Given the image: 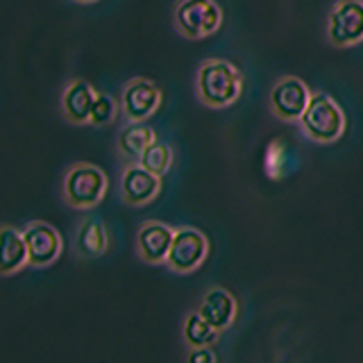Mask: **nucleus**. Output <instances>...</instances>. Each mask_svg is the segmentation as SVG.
<instances>
[{
  "label": "nucleus",
  "instance_id": "obj_1",
  "mask_svg": "<svg viewBox=\"0 0 363 363\" xmlns=\"http://www.w3.org/2000/svg\"><path fill=\"white\" fill-rule=\"evenodd\" d=\"M241 71L225 60H207L198 68L196 94L204 107L225 109L241 98Z\"/></svg>",
  "mask_w": 363,
  "mask_h": 363
},
{
  "label": "nucleus",
  "instance_id": "obj_2",
  "mask_svg": "<svg viewBox=\"0 0 363 363\" xmlns=\"http://www.w3.org/2000/svg\"><path fill=\"white\" fill-rule=\"evenodd\" d=\"M300 130L306 139L315 143H334L343 136L347 128L345 111L340 109L338 102L327 94H313L309 107H306L304 116L298 121Z\"/></svg>",
  "mask_w": 363,
  "mask_h": 363
},
{
  "label": "nucleus",
  "instance_id": "obj_3",
  "mask_svg": "<svg viewBox=\"0 0 363 363\" xmlns=\"http://www.w3.org/2000/svg\"><path fill=\"white\" fill-rule=\"evenodd\" d=\"M173 23L184 39L200 41L223 28V9L216 0H177Z\"/></svg>",
  "mask_w": 363,
  "mask_h": 363
},
{
  "label": "nucleus",
  "instance_id": "obj_4",
  "mask_svg": "<svg viewBox=\"0 0 363 363\" xmlns=\"http://www.w3.org/2000/svg\"><path fill=\"white\" fill-rule=\"evenodd\" d=\"M107 191V177L98 166L75 164L64 177V198L75 209H91Z\"/></svg>",
  "mask_w": 363,
  "mask_h": 363
},
{
  "label": "nucleus",
  "instance_id": "obj_5",
  "mask_svg": "<svg viewBox=\"0 0 363 363\" xmlns=\"http://www.w3.org/2000/svg\"><path fill=\"white\" fill-rule=\"evenodd\" d=\"M327 41L334 48L363 41V0H336L327 14Z\"/></svg>",
  "mask_w": 363,
  "mask_h": 363
},
{
  "label": "nucleus",
  "instance_id": "obj_6",
  "mask_svg": "<svg viewBox=\"0 0 363 363\" xmlns=\"http://www.w3.org/2000/svg\"><path fill=\"white\" fill-rule=\"evenodd\" d=\"M311 91L306 86L300 77H279L275 84H272L270 91V98H268V105L272 116L284 121V123H298L306 107L311 102Z\"/></svg>",
  "mask_w": 363,
  "mask_h": 363
},
{
  "label": "nucleus",
  "instance_id": "obj_7",
  "mask_svg": "<svg viewBox=\"0 0 363 363\" xmlns=\"http://www.w3.org/2000/svg\"><path fill=\"white\" fill-rule=\"evenodd\" d=\"M162 107V91L145 77H134L123 86L121 109L130 123H145Z\"/></svg>",
  "mask_w": 363,
  "mask_h": 363
},
{
  "label": "nucleus",
  "instance_id": "obj_8",
  "mask_svg": "<svg viewBox=\"0 0 363 363\" xmlns=\"http://www.w3.org/2000/svg\"><path fill=\"white\" fill-rule=\"evenodd\" d=\"M207 250H209L207 238H204L200 230L182 227V230H175L173 247H170L166 264L175 272H191L204 261Z\"/></svg>",
  "mask_w": 363,
  "mask_h": 363
},
{
  "label": "nucleus",
  "instance_id": "obj_9",
  "mask_svg": "<svg viewBox=\"0 0 363 363\" xmlns=\"http://www.w3.org/2000/svg\"><path fill=\"white\" fill-rule=\"evenodd\" d=\"M26 238L30 264L34 266H50L62 252V236L48 223H30L23 230Z\"/></svg>",
  "mask_w": 363,
  "mask_h": 363
},
{
  "label": "nucleus",
  "instance_id": "obj_10",
  "mask_svg": "<svg viewBox=\"0 0 363 363\" xmlns=\"http://www.w3.org/2000/svg\"><path fill=\"white\" fill-rule=\"evenodd\" d=\"M98 98V91L91 86L86 79H71L60 96V109L64 118L73 125L91 123V109Z\"/></svg>",
  "mask_w": 363,
  "mask_h": 363
},
{
  "label": "nucleus",
  "instance_id": "obj_11",
  "mask_svg": "<svg viewBox=\"0 0 363 363\" xmlns=\"http://www.w3.org/2000/svg\"><path fill=\"white\" fill-rule=\"evenodd\" d=\"M159 186H162V177L150 173L147 168H143L141 164H132L123 170L121 177V196L128 204H147L150 200L157 198Z\"/></svg>",
  "mask_w": 363,
  "mask_h": 363
},
{
  "label": "nucleus",
  "instance_id": "obj_12",
  "mask_svg": "<svg viewBox=\"0 0 363 363\" xmlns=\"http://www.w3.org/2000/svg\"><path fill=\"white\" fill-rule=\"evenodd\" d=\"M175 230H170L164 223H145L139 236H136V245H139V255L147 264H162L168 259L170 247H173Z\"/></svg>",
  "mask_w": 363,
  "mask_h": 363
},
{
  "label": "nucleus",
  "instance_id": "obj_13",
  "mask_svg": "<svg viewBox=\"0 0 363 363\" xmlns=\"http://www.w3.org/2000/svg\"><path fill=\"white\" fill-rule=\"evenodd\" d=\"M198 313L207 320L213 329H225L227 325H232L234 315H236V302L227 291L223 289H213L202 298Z\"/></svg>",
  "mask_w": 363,
  "mask_h": 363
},
{
  "label": "nucleus",
  "instance_id": "obj_14",
  "mask_svg": "<svg viewBox=\"0 0 363 363\" xmlns=\"http://www.w3.org/2000/svg\"><path fill=\"white\" fill-rule=\"evenodd\" d=\"M155 141H157L155 130L147 128L145 123H128L118 134V150L125 159H132V162L139 164L143 152Z\"/></svg>",
  "mask_w": 363,
  "mask_h": 363
},
{
  "label": "nucleus",
  "instance_id": "obj_15",
  "mask_svg": "<svg viewBox=\"0 0 363 363\" xmlns=\"http://www.w3.org/2000/svg\"><path fill=\"white\" fill-rule=\"evenodd\" d=\"M0 243H3V261H0V270H3V275H9V272H14V270L26 266V261H30L23 232L14 230V227H3Z\"/></svg>",
  "mask_w": 363,
  "mask_h": 363
},
{
  "label": "nucleus",
  "instance_id": "obj_16",
  "mask_svg": "<svg viewBox=\"0 0 363 363\" xmlns=\"http://www.w3.org/2000/svg\"><path fill=\"white\" fill-rule=\"evenodd\" d=\"M75 245H77V252L82 257H89V259L100 257L107 250V232H105V227H102V223L96 218L84 220L77 230Z\"/></svg>",
  "mask_w": 363,
  "mask_h": 363
},
{
  "label": "nucleus",
  "instance_id": "obj_17",
  "mask_svg": "<svg viewBox=\"0 0 363 363\" xmlns=\"http://www.w3.org/2000/svg\"><path fill=\"white\" fill-rule=\"evenodd\" d=\"M184 338L191 347H209L218 340V329H213L204 318L196 311L184 323Z\"/></svg>",
  "mask_w": 363,
  "mask_h": 363
},
{
  "label": "nucleus",
  "instance_id": "obj_18",
  "mask_svg": "<svg viewBox=\"0 0 363 363\" xmlns=\"http://www.w3.org/2000/svg\"><path fill=\"white\" fill-rule=\"evenodd\" d=\"M139 164L143 168H147L150 173L155 175H166L170 164H173V147H170L168 143H162V141H155L147 150L143 152V157L139 159Z\"/></svg>",
  "mask_w": 363,
  "mask_h": 363
},
{
  "label": "nucleus",
  "instance_id": "obj_19",
  "mask_svg": "<svg viewBox=\"0 0 363 363\" xmlns=\"http://www.w3.org/2000/svg\"><path fill=\"white\" fill-rule=\"evenodd\" d=\"M113 118H116V102L107 94H98L94 109H91V125L102 128V125H109Z\"/></svg>",
  "mask_w": 363,
  "mask_h": 363
},
{
  "label": "nucleus",
  "instance_id": "obj_20",
  "mask_svg": "<svg viewBox=\"0 0 363 363\" xmlns=\"http://www.w3.org/2000/svg\"><path fill=\"white\" fill-rule=\"evenodd\" d=\"M189 363H216V354L209 347H191Z\"/></svg>",
  "mask_w": 363,
  "mask_h": 363
},
{
  "label": "nucleus",
  "instance_id": "obj_21",
  "mask_svg": "<svg viewBox=\"0 0 363 363\" xmlns=\"http://www.w3.org/2000/svg\"><path fill=\"white\" fill-rule=\"evenodd\" d=\"M75 3H79V5H91V3H98V0H75Z\"/></svg>",
  "mask_w": 363,
  "mask_h": 363
}]
</instances>
